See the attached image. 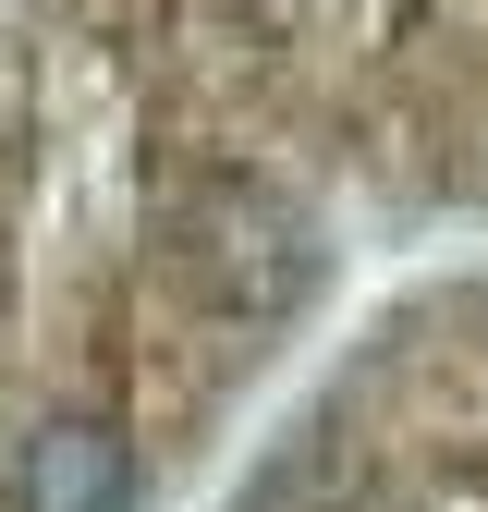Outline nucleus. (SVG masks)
<instances>
[{"label":"nucleus","mask_w":488,"mask_h":512,"mask_svg":"<svg viewBox=\"0 0 488 512\" xmlns=\"http://www.w3.org/2000/svg\"><path fill=\"white\" fill-rule=\"evenodd\" d=\"M183 512H488V269L330 330Z\"/></svg>","instance_id":"1"}]
</instances>
